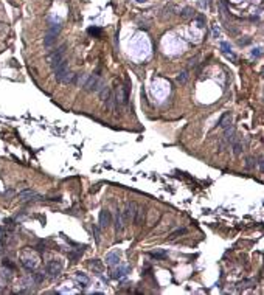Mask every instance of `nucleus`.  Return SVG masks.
<instances>
[{"label": "nucleus", "instance_id": "f257e3e1", "mask_svg": "<svg viewBox=\"0 0 264 295\" xmlns=\"http://www.w3.org/2000/svg\"><path fill=\"white\" fill-rule=\"evenodd\" d=\"M103 86H104V83L101 81L100 76H96V75H89L87 79H86V83H84V86H83V89L86 92H95V93H98Z\"/></svg>", "mask_w": 264, "mask_h": 295}, {"label": "nucleus", "instance_id": "f03ea898", "mask_svg": "<svg viewBox=\"0 0 264 295\" xmlns=\"http://www.w3.org/2000/svg\"><path fill=\"white\" fill-rule=\"evenodd\" d=\"M61 272H62V264L59 261L51 259V261L47 263V266H45V273L50 278H58L61 275Z\"/></svg>", "mask_w": 264, "mask_h": 295}, {"label": "nucleus", "instance_id": "7ed1b4c3", "mask_svg": "<svg viewBox=\"0 0 264 295\" xmlns=\"http://www.w3.org/2000/svg\"><path fill=\"white\" fill-rule=\"evenodd\" d=\"M137 204L135 202H127L126 204V208L121 211V218H123V222H129V221H134L135 218V213H137Z\"/></svg>", "mask_w": 264, "mask_h": 295}, {"label": "nucleus", "instance_id": "20e7f679", "mask_svg": "<svg viewBox=\"0 0 264 295\" xmlns=\"http://www.w3.org/2000/svg\"><path fill=\"white\" fill-rule=\"evenodd\" d=\"M65 47H67V45H65V44H62L58 50H55V51H53L51 53V55H48V58H47V61L50 62V65L53 67V65H55V64H58L59 61H62L65 56Z\"/></svg>", "mask_w": 264, "mask_h": 295}, {"label": "nucleus", "instance_id": "39448f33", "mask_svg": "<svg viewBox=\"0 0 264 295\" xmlns=\"http://www.w3.org/2000/svg\"><path fill=\"white\" fill-rule=\"evenodd\" d=\"M20 264L25 267L26 270H34L37 267V258L33 256V255H22L20 256Z\"/></svg>", "mask_w": 264, "mask_h": 295}, {"label": "nucleus", "instance_id": "423d86ee", "mask_svg": "<svg viewBox=\"0 0 264 295\" xmlns=\"http://www.w3.org/2000/svg\"><path fill=\"white\" fill-rule=\"evenodd\" d=\"M228 143H230L232 149H233V154L235 155H241V152H242V140H241V137L238 135V134H235Z\"/></svg>", "mask_w": 264, "mask_h": 295}, {"label": "nucleus", "instance_id": "0eeeda50", "mask_svg": "<svg viewBox=\"0 0 264 295\" xmlns=\"http://www.w3.org/2000/svg\"><path fill=\"white\" fill-rule=\"evenodd\" d=\"M120 256H121L120 250L109 252L107 255H106V264H109V266H117L118 263H120Z\"/></svg>", "mask_w": 264, "mask_h": 295}, {"label": "nucleus", "instance_id": "6e6552de", "mask_svg": "<svg viewBox=\"0 0 264 295\" xmlns=\"http://www.w3.org/2000/svg\"><path fill=\"white\" fill-rule=\"evenodd\" d=\"M110 225V213L107 210H101L100 211V227L101 229H107Z\"/></svg>", "mask_w": 264, "mask_h": 295}, {"label": "nucleus", "instance_id": "1a4fd4ad", "mask_svg": "<svg viewBox=\"0 0 264 295\" xmlns=\"http://www.w3.org/2000/svg\"><path fill=\"white\" fill-rule=\"evenodd\" d=\"M129 270H130V267L129 266H123V267H118V269H115L113 272H112V278L113 280H121V278H124L127 273H129Z\"/></svg>", "mask_w": 264, "mask_h": 295}, {"label": "nucleus", "instance_id": "9d476101", "mask_svg": "<svg viewBox=\"0 0 264 295\" xmlns=\"http://www.w3.org/2000/svg\"><path fill=\"white\" fill-rule=\"evenodd\" d=\"M34 197H37V193L33 191V190H23V191L19 193V200H22V202L31 200V199H34Z\"/></svg>", "mask_w": 264, "mask_h": 295}, {"label": "nucleus", "instance_id": "9b49d317", "mask_svg": "<svg viewBox=\"0 0 264 295\" xmlns=\"http://www.w3.org/2000/svg\"><path fill=\"white\" fill-rule=\"evenodd\" d=\"M61 30H62L61 22H58V23H56V22H55V23H50V25H48V31H47V34L58 37V34L61 33Z\"/></svg>", "mask_w": 264, "mask_h": 295}, {"label": "nucleus", "instance_id": "f8f14e48", "mask_svg": "<svg viewBox=\"0 0 264 295\" xmlns=\"http://www.w3.org/2000/svg\"><path fill=\"white\" fill-rule=\"evenodd\" d=\"M232 124V114L230 112H225L222 117H221V120H219V126L222 127V129H225V127H228Z\"/></svg>", "mask_w": 264, "mask_h": 295}, {"label": "nucleus", "instance_id": "ddd939ff", "mask_svg": "<svg viewBox=\"0 0 264 295\" xmlns=\"http://www.w3.org/2000/svg\"><path fill=\"white\" fill-rule=\"evenodd\" d=\"M100 93V98H101V101L103 103H106L109 98H110V95H112V90H110V87H107V86H103L101 87V90L98 92Z\"/></svg>", "mask_w": 264, "mask_h": 295}, {"label": "nucleus", "instance_id": "4468645a", "mask_svg": "<svg viewBox=\"0 0 264 295\" xmlns=\"http://www.w3.org/2000/svg\"><path fill=\"white\" fill-rule=\"evenodd\" d=\"M124 227V222H123V218H121V211L118 210L117 214H115V230L117 232H121Z\"/></svg>", "mask_w": 264, "mask_h": 295}, {"label": "nucleus", "instance_id": "2eb2a0df", "mask_svg": "<svg viewBox=\"0 0 264 295\" xmlns=\"http://www.w3.org/2000/svg\"><path fill=\"white\" fill-rule=\"evenodd\" d=\"M75 278H76L78 283L81 284V287H86V286L89 284V276H87V275H84V273H81V272H78Z\"/></svg>", "mask_w": 264, "mask_h": 295}, {"label": "nucleus", "instance_id": "dca6fc26", "mask_svg": "<svg viewBox=\"0 0 264 295\" xmlns=\"http://www.w3.org/2000/svg\"><path fill=\"white\" fill-rule=\"evenodd\" d=\"M143 218H144V211H143V208L137 207V213H135V218H134V224H135V225H141Z\"/></svg>", "mask_w": 264, "mask_h": 295}, {"label": "nucleus", "instance_id": "f3484780", "mask_svg": "<svg viewBox=\"0 0 264 295\" xmlns=\"http://www.w3.org/2000/svg\"><path fill=\"white\" fill-rule=\"evenodd\" d=\"M75 76H76V73H73V72H67V75H65L64 78H62V84H72L73 86V83H75Z\"/></svg>", "mask_w": 264, "mask_h": 295}, {"label": "nucleus", "instance_id": "a211bd4d", "mask_svg": "<svg viewBox=\"0 0 264 295\" xmlns=\"http://www.w3.org/2000/svg\"><path fill=\"white\" fill-rule=\"evenodd\" d=\"M180 16H182L183 19H187V17H193V16H194V11H193L191 8H188V6H187V8H183V9H182Z\"/></svg>", "mask_w": 264, "mask_h": 295}, {"label": "nucleus", "instance_id": "6ab92c4d", "mask_svg": "<svg viewBox=\"0 0 264 295\" xmlns=\"http://www.w3.org/2000/svg\"><path fill=\"white\" fill-rule=\"evenodd\" d=\"M188 78H190L188 72H182V73L177 76V83H179V84H185V83L188 81Z\"/></svg>", "mask_w": 264, "mask_h": 295}, {"label": "nucleus", "instance_id": "aec40b11", "mask_svg": "<svg viewBox=\"0 0 264 295\" xmlns=\"http://www.w3.org/2000/svg\"><path fill=\"white\" fill-rule=\"evenodd\" d=\"M152 258H155V259H165L168 255H166V252H151L149 253Z\"/></svg>", "mask_w": 264, "mask_h": 295}, {"label": "nucleus", "instance_id": "412c9836", "mask_svg": "<svg viewBox=\"0 0 264 295\" xmlns=\"http://www.w3.org/2000/svg\"><path fill=\"white\" fill-rule=\"evenodd\" d=\"M55 41H56V37H55V36L47 34V36H45V39H44V45H45V47H51Z\"/></svg>", "mask_w": 264, "mask_h": 295}, {"label": "nucleus", "instance_id": "4be33fe9", "mask_svg": "<svg viewBox=\"0 0 264 295\" xmlns=\"http://www.w3.org/2000/svg\"><path fill=\"white\" fill-rule=\"evenodd\" d=\"M221 50L224 55H227V53H232V47L228 42H221Z\"/></svg>", "mask_w": 264, "mask_h": 295}, {"label": "nucleus", "instance_id": "5701e85b", "mask_svg": "<svg viewBox=\"0 0 264 295\" xmlns=\"http://www.w3.org/2000/svg\"><path fill=\"white\" fill-rule=\"evenodd\" d=\"M183 233H187V229H179V230H176L174 233H171V236H169V239H176L179 235H183Z\"/></svg>", "mask_w": 264, "mask_h": 295}, {"label": "nucleus", "instance_id": "b1692460", "mask_svg": "<svg viewBox=\"0 0 264 295\" xmlns=\"http://www.w3.org/2000/svg\"><path fill=\"white\" fill-rule=\"evenodd\" d=\"M255 166H256V162H255V160H253V158H247L245 168H247V169H253Z\"/></svg>", "mask_w": 264, "mask_h": 295}, {"label": "nucleus", "instance_id": "393cba45", "mask_svg": "<svg viewBox=\"0 0 264 295\" xmlns=\"http://www.w3.org/2000/svg\"><path fill=\"white\" fill-rule=\"evenodd\" d=\"M89 34H93V36H101V30H100V28H89Z\"/></svg>", "mask_w": 264, "mask_h": 295}, {"label": "nucleus", "instance_id": "a878e982", "mask_svg": "<svg viewBox=\"0 0 264 295\" xmlns=\"http://www.w3.org/2000/svg\"><path fill=\"white\" fill-rule=\"evenodd\" d=\"M252 56L253 58H259L261 56V48H253L252 50Z\"/></svg>", "mask_w": 264, "mask_h": 295}, {"label": "nucleus", "instance_id": "bb28decb", "mask_svg": "<svg viewBox=\"0 0 264 295\" xmlns=\"http://www.w3.org/2000/svg\"><path fill=\"white\" fill-rule=\"evenodd\" d=\"M93 233H95V241H96V242H100V230H98L96 225H93Z\"/></svg>", "mask_w": 264, "mask_h": 295}, {"label": "nucleus", "instance_id": "cd10ccee", "mask_svg": "<svg viewBox=\"0 0 264 295\" xmlns=\"http://www.w3.org/2000/svg\"><path fill=\"white\" fill-rule=\"evenodd\" d=\"M90 266H95V267H96V269H101V264L98 263V259H95V261H92V263H90Z\"/></svg>", "mask_w": 264, "mask_h": 295}, {"label": "nucleus", "instance_id": "c85d7f7f", "mask_svg": "<svg viewBox=\"0 0 264 295\" xmlns=\"http://www.w3.org/2000/svg\"><path fill=\"white\" fill-rule=\"evenodd\" d=\"M258 166H259V169L262 171V168H264V162H262V157H259V158H258Z\"/></svg>", "mask_w": 264, "mask_h": 295}, {"label": "nucleus", "instance_id": "c756f323", "mask_svg": "<svg viewBox=\"0 0 264 295\" xmlns=\"http://www.w3.org/2000/svg\"><path fill=\"white\" fill-rule=\"evenodd\" d=\"M3 266H8V267H11V269H14V264H11L9 259H5V261H3Z\"/></svg>", "mask_w": 264, "mask_h": 295}, {"label": "nucleus", "instance_id": "7c9ffc66", "mask_svg": "<svg viewBox=\"0 0 264 295\" xmlns=\"http://www.w3.org/2000/svg\"><path fill=\"white\" fill-rule=\"evenodd\" d=\"M213 34H215V37H218V36H219V28H218L216 25L213 26Z\"/></svg>", "mask_w": 264, "mask_h": 295}, {"label": "nucleus", "instance_id": "2f4dec72", "mask_svg": "<svg viewBox=\"0 0 264 295\" xmlns=\"http://www.w3.org/2000/svg\"><path fill=\"white\" fill-rule=\"evenodd\" d=\"M197 22H199V26L202 28V26H204V17H202V16H199V19H197Z\"/></svg>", "mask_w": 264, "mask_h": 295}, {"label": "nucleus", "instance_id": "473e14b6", "mask_svg": "<svg viewBox=\"0 0 264 295\" xmlns=\"http://www.w3.org/2000/svg\"><path fill=\"white\" fill-rule=\"evenodd\" d=\"M137 2H140V3H141V2H146V0H137Z\"/></svg>", "mask_w": 264, "mask_h": 295}, {"label": "nucleus", "instance_id": "72a5a7b5", "mask_svg": "<svg viewBox=\"0 0 264 295\" xmlns=\"http://www.w3.org/2000/svg\"><path fill=\"white\" fill-rule=\"evenodd\" d=\"M50 2H51V0H50Z\"/></svg>", "mask_w": 264, "mask_h": 295}]
</instances>
